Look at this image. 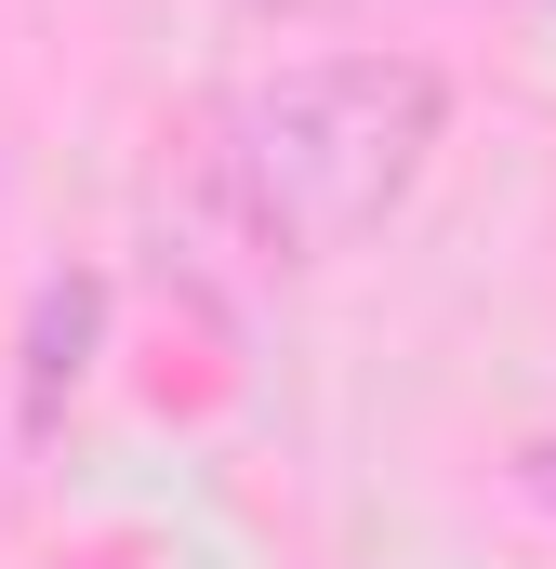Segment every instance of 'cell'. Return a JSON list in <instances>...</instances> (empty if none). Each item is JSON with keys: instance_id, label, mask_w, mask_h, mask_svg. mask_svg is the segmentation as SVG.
Masks as SVG:
<instances>
[{"instance_id": "cell-1", "label": "cell", "mask_w": 556, "mask_h": 569, "mask_svg": "<svg viewBox=\"0 0 556 569\" xmlns=\"http://www.w3.org/2000/svg\"><path fill=\"white\" fill-rule=\"evenodd\" d=\"M437 133H450V80L424 53H291L212 107V186L252 226V252L318 266L398 226Z\"/></svg>"}, {"instance_id": "cell-2", "label": "cell", "mask_w": 556, "mask_h": 569, "mask_svg": "<svg viewBox=\"0 0 556 569\" xmlns=\"http://www.w3.org/2000/svg\"><path fill=\"white\" fill-rule=\"evenodd\" d=\"M93 318H107L93 279H40V318H27V437L67 411V385H80V358H93Z\"/></svg>"}, {"instance_id": "cell-3", "label": "cell", "mask_w": 556, "mask_h": 569, "mask_svg": "<svg viewBox=\"0 0 556 569\" xmlns=\"http://www.w3.org/2000/svg\"><path fill=\"white\" fill-rule=\"evenodd\" d=\"M530 490H544V503H556V437H544V450H530Z\"/></svg>"}]
</instances>
